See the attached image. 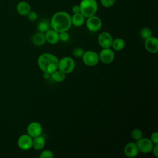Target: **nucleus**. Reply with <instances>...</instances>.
Returning a JSON list of instances; mask_svg holds the SVG:
<instances>
[{"mask_svg": "<svg viewBox=\"0 0 158 158\" xmlns=\"http://www.w3.org/2000/svg\"><path fill=\"white\" fill-rule=\"evenodd\" d=\"M59 40H61L62 41H67L69 38V34L67 31H62L59 33Z\"/></svg>", "mask_w": 158, "mask_h": 158, "instance_id": "obj_28", "label": "nucleus"}, {"mask_svg": "<svg viewBox=\"0 0 158 158\" xmlns=\"http://www.w3.org/2000/svg\"><path fill=\"white\" fill-rule=\"evenodd\" d=\"M72 11L73 14H77V13H79L80 12V7L79 5H74L72 7Z\"/></svg>", "mask_w": 158, "mask_h": 158, "instance_id": "obj_31", "label": "nucleus"}, {"mask_svg": "<svg viewBox=\"0 0 158 158\" xmlns=\"http://www.w3.org/2000/svg\"><path fill=\"white\" fill-rule=\"evenodd\" d=\"M115 57L114 51L110 48H103L99 52V60L104 64H108L111 63Z\"/></svg>", "mask_w": 158, "mask_h": 158, "instance_id": "obj_8", "label": "nucleus"}, {"mask_svg": "<svg viewBox=\"0 0 158 158\" xmlns=\"http://www.w3.org/2000/svg\"><path fill=\"white\" fill-rule=\"evenodd\" d=\"M50 22L46 19L41 20L37 25V30L41 33H45L50 29Z\"/></svg>", "mask_w": 158, "mask_h": 158, "instance_id": "obj_20", "label": "nucleus"}, {"mask_svg": "<svg viewBox=\"0 0 158 158\" xmlns=\"http://www.w3.org/2000/svg\"><path fill=\"white\" fill-rule=\"evenodd\" d=\"M82 59L83 63L89 67H93L97 65L99 62V55L94 51H88L84 52Z\"/></svg>", "mask_w": 158, "mask_h": 158, "instance_id": "obj_5", "label": "nucleus"}, {"mask_svg": "<svg viewBox=\"0 0 158 158\" xmlns=\"http://www.w3.org/2000/svg\"><path fill=\"white\" fill-rule=\"evenodd\" d=\"M31 41H32V43L36 46H40L44 44V43L46 41L44 33L38 31V33L33 35Z\"/></svg>", "mask_w": 158, "mask_h": 158, "instance_id": "obj_16", "label": "nucleus"}, {"mask_svg": "<svg viewBox=\"0 0 158 158\" xmlns=\"http://www.w3.org/2000/svg\"><path fill=\"white\" fill-rule=\"evenodd\" d=\"M75 66V64L74 60L70 57H64L59 60L58 69L65 73H69L72 72Z\"/></svg>", "mask_w": 158, "mask_h": 158, "instance_id": "obj_4", "label": "nucleus"}, {"mask_svg": "<svg viewBox=\"0 0 158 158\" xmlns=\"http://www.w3.org/2000/svg\"><path fill=\"white\" fill-rule=\"evenodd\" d=\"M115 1L116 0H100L101 5L106 8H109L113 6Z\"/></svg>", "mask_w": 158, "mask_h": 158, "instance_id": "obj_24", "label": "nucleus"}, {"mask_svg": "<svg viewBox=\"0 0 158 158\" xmlns=\"http://www.w3.org/2000/svg\"><path fill=\"white\" fill-rule=\"evenodd\" d=\"M80 12L85 17H89L96 14L98 5L96 0H81L80 4Z\"/></svg>", "mask_w": 158, "mask_h": 158, "instance_id": "obj_3", "label": "nucleus"}, {"mask_svg": "<svg viewBox=\"0 0 158 158\" xmlns=\"http://www.w3.org/2000/svg\"><path fill=\"white\" fill-rule=\"evenodd\" d=\"M43 77L45 78V79H48L50 77V74L48 73H46V72H44L43 73Z\"/></svg>", "mask_w": 158, "mask_h": 158, "instance_id": "obj_32", "label": "nucleus"}, {"mask_svg": "<svg viewBox=\"0 0 158 158\" xmlns=\"http://www.w3.org/2000/svg\"><path fill=\"white\" fill-rule=\"evenodd\" d=\"M33 138L29 135L25 134L21 135L17 140V145L19 148L23 151H27L32 147Z\"/></svg>", "mask_w": 158, "mask_h": 158, "instance_id": "obj_9", "label": "nucleus"}, {"mask_svg": "<svg viewBox=\"0 0 158 158\" xmlns=\"http://www.w3.org/2000/svg\"><path fill=\"white\" fill-rule=\"evenodd\" d=\"M98 40L99 44L102 48H109L112 46L113 38L109 33L104 31L99 34Z\"/></svg>", "mask_w": 158, "mask_h": 158, "instance_id": "obj_10", "label": "nucleus"}, {"mask_svg": "<svg viewBox=\"0 0 158 158\" xmlns=\"http://www.w3.org/2000/svg\"><path fill=\"white\" fill-rule=\"evenodd\" d=\"M86 25L87 28L93 32H96L100 30L102 26V22L101 19L94 15L89 17H88L86 21Z\"/></svg>", "mask_w": 158, "mask_h": 158, "instance_id": "obj_7", "label": "nucleus"}, {"mask_svg": "<svg viewBox=\"0 0 158 158\" xmlns=\"http://www.w3.org/2000/svg\"><path fill=\"white\" fill-rule=\"evenodd\" d=\"M144 46L146 49L151 53L158 52V40L156 37L151 36L145 40Z\"/></svg>", "mask_w": 158, "mask_h": 158, "instance_id": "obj_12", "label": "nucleus"}, {"mask_svg": "<svg viewBox=\"0 0 158 158\" xmlns=\"http://www.w3.org/2000/svg\"><path fill=\"white\" fill-rule=\"evenodd\" d=\"M152 151V153L154 155V156L157 157H158V144H155V146H153Z\"/></svg>", "mask_w": 158, "mask_h": 158, "instance_id": "obj_30", "label": "nucleus"}, {"mask_svg": "<svg viewBox=\"0 0 158 158\" xmlns=\"http://www.w3.org/2000/svg\"><path fill=\"white\" fill-rule=\"evenodd\" d=\"M41 125L37 122H31L27 127V133L33 138L41 135Z\"/></svg>", "mask_w": 158, "mask_h": 158, "instance_id": "obj_11", "label": "nucleus"}, {"mask_svg": "<svg viewBox=\"0 0 158 158\" xmlns=\"http://www.w3.org/2000/svg\"><path fill=\"white\" fill-rule=\"evenodd\" d=\"M50 25L52 29L58 33L67 31L72 25L71 16L68 12L65 11L57 12L51 17Z\"/></svg>", "mask_w": 158, "mask_h": 158, "instance_id": "obj_1", "label": "nucleus"}, {"mask_svg": "<svg viewBox=\"0 0 158 158\" xmlns=\"http://www.w3.org/2000/svg\"><path fill=\"white\" fill-rule=\"evenodd\" d=\"M124 153L129 158H133L137 156L138 149L137 146L134 142H130L127 144L124 148Z\"/></svg>", "mask_w": 158, "mask_h": 158, "instance_id": "obj_13", "label": "nucleus"}, {"mask_svg": "<svg viewBox=\"0 0 158 158\" xmlns=\"http://www.w3.org/2000/svg\"><path fill=\"white\" fill-rule=\"evenodd\" d=\"M125 43L123 39L122 38H115L113 40L112 46L113 49L115 51H121L125 47Z\"/></svg>", "mask_w": 158, "mask_h": 158, "instance_id": "obj_21", "label": "nucleus"}, {"mask_svg": "<svg viewBox=\"0 0 158 158\" xmlns=\"http://www.w3.org/2000/svg\"><path fill=\"white\" fill-rule=\"evenodd\" d=\"M27 19L31 21V22H34L36 21L38 19V14L35 11L33 10H30L27 15Z\"/></svg>", "mask_w": 158, "mask_h": 158, "instance_id": "obj_25", "label": "nucleus"}, {"mask_svg": "<svg viewBox=\"0 0 158 158\" xmlns=\"http://www.w3.org/2000/svg\"><path fill=\"white\" fill-rule=\"evenodd\" d=\"M44 35L46 41L51 44H56L59 41V33L53 29H49Z\"/></svg>", "mask_w": 158, "mask_h": 158, "instance_id": "obj_15", "label": "nucleus"}, {"mask_svg": "<svg viewBox=\"0 0 158 158\" xmlns=\"http://www.w3.org/2000/svg\"><path fill=\"white\" fill-rule=\"evenodd\" d=\"M54 157L53 153L50 150H44L40 155V158H52Z\"/></svg>", "mask_w": 158, "mask_h": 158, "instance_id": "obj_26", "label": "nucleus"}, {"mask_svg": "<svg viewBox=\"0 0 158 158\" xmlns=\"http://www.w3.org/2000/svg\"><path fill=\"white\" fill-rule=\"evenodd\" d=\"M85 51L81 48H76L73 51V54L77 57H82Z\"/></svg>", "mask_w": 158, "mask_h": 158, "instance_id": "obj_27", "label": "nucleus"}, {"mask_svg": "<svg viewBox=\"0 0 158 158\" xmlns=\"http://www.w3.org/2000/svg\"><path fill=\"white\" fill-rule=\"evenodd\" d=\"M16 9L19 14L22 16H25L31 10V7L28 2L22 1L17 4Z\"/></svg>", "mask_w": 158, "mask_h": 158, "instance_id": "obj_14", "label": "nucleus"}, {"mask_svg": "<svg viewBox=\"0 0 158 158\" xmlns=\"http://www.w3.org/2000/svg\"><path fill=\"white\" fill-rule=\"evenodd\" d=\"M131 135L133 139L137 141L143 138V132L140 129L135 128L131 131Z\"/></svg>", "mask_w": 158, "mask_h": 158, "instance_id": "obj_23", "label": "nucleus"}, {"mask_svg": "<svg viewBox=\"0 0 158 158\" xmlns=\"http://www.w3.org/2000/svg\"><path fill=\"white\" fill-rule=\"evenodd\" d=\"M66 73L63 72L62 71L59 70H55L54 72H52L51 75V77L53 80L57 82H60L64 81L66 77Z\"/></svg>", "mask_w": 158, "mask_h": 158, "instance_id": "obj_19", "label": "nucleus"}, {"mask_svg": "<svg viewBox=\"0 0 158 158\" xmlns=\"http://www.w3.org/2000/svg\"><path fill=\"white\" fill-rule=\"evenodd\" d=\"M150 139L152 142L153 144H158V132L155 131V132L152 133L151 135Z\"/></svg>", "mask_w": 158, "mask_h": 158, "instance_id": "obj_29", "label": "nucleus"}, {"mask_svg": "<svg viewBox=\"0 0 158 158\" xmlns=\"http://www.w3.org/2000/svg\"><path fill=\"white\" fill-rule=\"evenodd\" d=\"M45 146L44 138L40 135L33 138L32 147L37 151L42 149Z\"/></svg>", "mask_w": 158, "mask_h": 158, "instance_id": "obj_18", "label": "nucleus"}, {"mask_svg": "<svg viewBox=\"0 0 158 158\" xmlns=\"http://www.w3.org/2000/svg\"><path fill=\"white\" fill-rule=\"evenodd\" d=\"M140 36L143 39L146 40L152 36V31L149 28L144 27L140 31Z\"/></svg>", "mask_w": 158, "mask_h": 158, "instance_id": "obj_22", "label": "nucleus"}, {"mask_svg": "<svg viewBox=\"0 0 158 158\" xmlns=\"http://www.w3.org/2000/svg\"><path fill=\"white\" fill-rule=\"evenodd\" d=\"M38 65L43 72L51 74L58 69L59 59L54 54L44 53L38 57Z\"/></svg>", "mask_w": 158, "mask_h": 158, "instance_id": "obj_2", "label": "nucleus"}, {"mask_svg": "<svg viewBox=\"0 0 158 158\" xmlns=\"http://www.w3.org/2000/svg\"><path fill=\"white\" fill-rule=\"evenodd\" d=\"M72 24L75 27H81L85 22V17L80 13L73 14L71 17Z\"/></svg>", "mask_w": 158, "mask_h": 158, "instance_id": "obj_17", "label": "nucleus"}, {"mask_svg": "<svg viewBox=\"0 0 158 158\" xmlns=\"http://www.w3.org/2000/svg\"><path fill=\"white\" fill-rule=\"evenodd\" d=\"M135 143L137 146L138 151L145 154L152 151V148L154 146V144L151 141V139L147 138H141V139L137 140Z\"/></svg>", "mask_w": 158, "mask_h": 158, "instance_id": "obj_6", "label": "nucleus"}]
</instances>
